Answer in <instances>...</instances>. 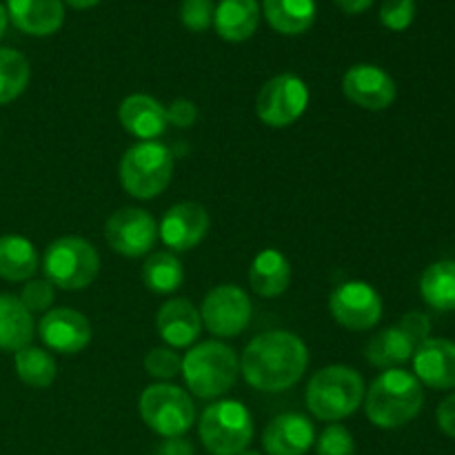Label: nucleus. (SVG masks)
Listing matches in <instances>:
<instances>
[{"label":"nucleus","mask_w":455,"mask_h":455,"mask_svg":"<svg viewBox=\"0 0 455 455\" xmlns=\"http://www.w3.org/2000/svg\"><path fill=\"white\" fill-rule=\"evenodd\" d=\"M398 327L416 342V347L420 345V342H425L427 338H431V320L429 315L420 314V311H411V314L404 315V318L400 320Z\"/></svg>","instance_id":"obj_37"},{"label":"nucleus","mask_w":455,"mask_h":455,"mask_svg":"<svg viewBox=\"0 0 455 455\" xmlns=\"http://www.w3.org/2000/svg\"><path fill=\"white\" fill-rule=\"evenodd\" d=\"M309 105V89L296 74H280L262 84L256 98V114L267 127L284 129L302 118Z\"/></svg>","instance_id":"obj_9"},{"label":"nucleus","mask_w":455,"mask_h":455,"mask_svg":"<svg viewBox=\"0 0 455 455\" xmlns=\"http://www.w3.org/2000/svg\"><path fill=\"white\" fill-rule=\"evenodd\" d=\"M315 453L318 455H355L354 435L347 427L342 425H329L327 429L320 434L318 444H315Z\"/></svg>","instance_id":"obj_32"},{"label":"nucleus","mask_w":455,"mask_h":455,"mask_svg":"<svg viewBox=\"0 0 455 455\" xmlns=\"http://www.w3.org/2000/svg\"><path fill=\"white\" fill-rule=\"evenodd\" d=\"M314 443V425L302 413H280L262 434V447L269 455H305Z\"/></svg>","instance_id":"obj_17"},{"label":"nucleus","mask_w":455,"mask_h":455,"mask_svg":"<svg viewBox=\"0 0 455 455\" xmlns=\"http://www.w3.org/2000/svg\"><path fill=\"white\" fill-rule=\"evenodd\" d=\"M425 404V389L413 373L387 369L364 395V413L378 429H400L409 425Z\"/></svg>","instance_id":"obj_2"},{"label":"nucleus","mask_w":455,"mask_h":455,"mask_svg":"<svg viewBox=\"0 0 455 455\" xmlns=\"http://www.w3.org/2000/svg\"><path fill=\"white\" fill-rule=\"evenodd\" d=\"M44 280L62 291L87 289L100 274V256L89 240L65 235L53 240L43 258Z\"/></svg>","instance_id":"obj_6"},{"label":"nucleus","mask_w":455,"mask_h":455,"mask_svg":"<svg viewBox=\"0 0 455 455\" xmlns=\"http://www.w3.org/2000/svg\"><path fill=\"white\" fill-rule=\"evenodd\" d=\"M7 18L29 36H52L65 22L62 0H7Z\"/></svg>","instance_id":"obj_20"},{"label":"nucleus","mask_w":455,"mask_h":455,"mask_svg":"<svg viewBox=\"0 0 455 455\" xmlns=\"http://www.w3.org/2000/svg\"><path fill=\"white\" fill-rule=\"evenodd\" d=\"M145 369L151 378L158 380H172L182 371V358L173 349L156 347L145 355Z\"/></svg>","instance_id":"obj_31"},{"label":"nucleus","mask_w":455,"mask_h":455,"mask_svg":"<svg viewBox=\"0 0 455 455\" xmlns=\"http://www.w3.org/2000/svg\"><path fill=\"white\" fill-rule=\"evenodd\" d=\"M309 367L307 345L291 331H267L253 338L240 355V373L249 387L280 394L300 382Z\"/></svg>","instance_id":"obj_1"},{"label":"nucleus","mask_w":455,"mask_h":455,"mask_svg":"<svg viewBox=\"0 0 455 455\" xmlns=\"http://www.w3.org/2000/svg\"><path fill=\"white\" fill-rule=\"evenodd\" d=\"M118 120L124 132L138 140H156L167 132V109L147 93H132L118 107Z\"/></svg>","instance_id":"obj_19"},{"label":"nucleus","mask_w":455,"mask_h":455,"mask_svg":"<svg viewBox=\"0 0 455 455\" xmlns=\"http://www.w3.org/2000/svg\"><path fill=\"white\" fill-rule=\"evenodd\" d=\"M307 407L318 420L338 422L354 416L364 403V380L355 369L331 364L315 373L307 385Z\"/></svg>","instance_id":"obj_4"},{"label":"nucleus","mask_w":455,"mask_h":455,"mask_svg":"<svg viewBox=\"0 0 455 455\" xmlns=\"http://www.w3.org/2000/svg\"><path fill=\"white\" fill-rule=\"evenodd\" d=\"M7 9L3 7V4H0V40H3V36H4V31H7Z\"/></svg>","instance_id":"obj_42"},{"label":"nucleus","mask_w":455,"mask_h":455,"mask_svg":"<svg viewBox=\"0 0 455 455\" xmlns=\"http://www.w3.org/2000/svg\"><path fill=\"white\" fill-rule=\"evenodd\" d=\"M156 329L172 349H185L198 340L203 331V318L194 302L187 298H173L164 302L156 314Z\"/></svg>","instance_id":"obj_18"},{"label":"nucleus","mask_w":455,"mask_h":455,"mask_svg":"<svg viewBox=\"0 0 455 455\" xmlns=\"http://www.w3.org/2000/svg\"><path fill=\"white\" fill-rule=\"evenodd\" d=\"M416 351V342L400 327H389L371 336L364 347V358L378 369H400V364L409 363Z\"/></svg>","instance_id":"obj_24"},{"label":"nucleus","mask_w":455,"mask_h":455,"mask_svg":"<svg viewBox=\"0 0 455 455\" xmlns=\"http://www.w3.org/2000/svg\"><path fill=\"white\" fill-rule=\"evenodd\" d=\"M435 420H438V427L443 429V434L455 440V394L440 403L438 411H435Z\"/></svg>","instance_id":"obj_38"},{"label":"nucleus","mask_w":455,"mask_h":455,"mask_svg":"<svg viewBox=\"0 0 455 455\" xmlns=\"http://www.w3.org/2000/svg\"><path fill=\"white\" fill-rule=\"evenodd\" d=\"M416 18L413 0H385L380 7V22L391 31H404Z\"/></svg>","instance_id":"obj_33"},{"label":"nucleus","mask_w":455,"mask_h":455,"mask_svg":"<svg viewBox=\"0 0 455 455\" xmlns=\"http://www.w3.org/2000/svg\"><path fill=\"white\" fill-rule=\"evenodd\" d=\"M13 367H16L18 378L25 382L27 387H34V389H47L53 385L58 376L56 360L52 358V354H47L40 347H25V349L16 351L13 355Z\"/></svg>","instance_id":"obj_29"},{"label":"nucleus","mask_w":455,"mask_h":455,"mask_svg":"<svg viewBox=\"0 0 455 455\" xmlns=\"http://www.w3.org/2000/svg\"><path fill=\"white\" fill-rule=\"evenodd\" d=\"M36 247L22 235H0V278L25 283L38 271Z\"/></svg>","instance_id":"obj_26"},{"label":"nucleus","mask_w":455,"mask_h":455,"mask_svg":"<svg viewBox=\"0 0 455 455\" xmlns=\"http://www.w3.org/2000/svg\"><path fill=\"white\" fill-rule=\"evenodd\" d=\"M34 338V318L20 298L0 293V349L20 351L29 347Z\"/></svg>","instance_id":"obj_23"},{"label":"nucleus","mask_w":455,"mask_h":455,"mask_svg":"<svg viewBox=\"0 0 455 455\" xmlns=\"http://www.w3.org/2000/svg\"><path fill=\"white\" fill-rule=\"evenodd\" d=\"M413 376L435 391L455 389V342L427 338L413 351Z\"/></svg>","instance_id":"obj_16"},{"label":"nucleus","mask_w":455,"mask_h":455,"mask_svg":"<svg viewBox=\"0 0 455 455\" xmlns=\"http://www.w3.org/2000/svg\"><path fill=\"white\" fill-rule=\"evenodd\" d=\"M422 300L435 311H455V260H438L420 278Z\"/></svg>","instance_id":"obj_27"},{"label":"nucleus","mask_w":455,"mask_h":455,"mask_svg":"<svg viewBox=\"0 0 455 455\" xmlns=\"http://www.w3.org/2000/svg\"><path fill=\"white\" fill-rule=\"evenodd\" d=\"M200 440L213 455H240L253 440V418L238 400H218L200 416Z\"/></svg>","instance_id":"obj_7"},{"label":"nucleus","mask_w":455,"mask_h":455,"mask_svg":"<svg viewBox=\"0 0 455 455\" xmlns=\"http://www.w3.org/2000/svg\"><path fill=\"white\" fill-rule=\"evenodd\" d=\"M120 185L132 198L151 200L163 194L173 178V156L156 140L136 142L120 160Z\"/></svg>","instance_id":"obj_5"},{"label":"nucleus","mask_w":455,"mask_h":455,"mask_svg":"<svg viewBox=\"0 0 455 455\" xmlns=\"http://www.w3.org/2000/svg\"><path fill=\"white\" fill-rule=\"evenodd\" d=\"M260 25L258 0H220L213 12V27L227 43H243L256 34Z\"/></svg>","instance_id":"obj_21"},{"label":"nucleus","mask_w":455,"mask_h":455,"mask_svg":"<svg viewBox=\"0 0 455 455\" xmlns=\"http://www.w3.org/2000/svg\"><path fill=\"white\" fill-rule=\"evenodd\" d=\"M53 298H56V291L49 280H29L20 293V302L29 309V314L47 311L53 305Z\"/></svg>","instance_id":"obj_35"},{"label":"nucleus","mask_w":455,"mask_h":455,"mask_svg":"<svg viewBox=\"0 0 455 455\" xmlns=\"http://www.w3.org/2000/svg\"><path fill=\"white\" fill-rule=\"evenodd\" d=\"M185 280V269L182 262L173 256L172 251H156L142 265V283L149 291L169 296L178 291Z\"/></svg>","instance_id":"obj_28"},{"label":"nucleus","mask_w":455,"mask_h":455,"mask_svg":"<svg viewBox=\"0 0 455 455\" xmlns=\"http://www.w3.org/2000/svg\"><path fill=\"white\" fill-rule=\"evenodd\" d=\"M209 213L200 203H178L167 209L158 225V238L172 251H191L209 234Z\"/></svg>","instance_id":"obj_14"},{"label":"nucleus","mask_w":455,"mask_h":455,"mask_svg":"<svg viewBox=\"0 0 455 455\" xmlns=\"http://www.w3.org/2000/svg\"><path fill=\"white\" fill-rule=\"evenodd\" d=\"M31 78L27 58L20 52L0 47V105H9L22 96Z\"/></svg>","instance_id":"obj_30"},{"label":"nucleus","mask_w":455,"mask_h":455,"mask_svg":"<svg viewBox=\"0 0 455 455\" xmlns=\"http://www.w3.org/2000/svg\"><path fill=\"white\" fill-rule=\"evenodd\" d=\"M333 3H336L342 12L349 13V16H355V13L367 12L373 4V0H333Z\"/></svg>","instance_id":"obj_40"},{"label":"nucleus","mask_w":455,"mask_h":455,"mask_svg":"<svg viewBox=\"0 0 455 455\" xmlns=\"http://www.w3.org/2000/svg\"><path fill=\"white\" fill-rule=\"evenodd\" d=\"M253 307L238 284H218L204 296L200 318L216 338H238L251 323Z\"/></svg>","instance_id":"obj_10"},{"label":"nucleus","mask_w":455,"mask_h":455,"mask_svg":"<svg viewBox=\"0 0 455 455\" xmlns=\"http://www.w3.org/2000/svg\"><path fill=\"white\" fill-rule=\"evenodd\" d=\"M329 314L349 331H369L382 318V298L363 280H347L329 296Z\"/></svg>","instance_id":"obj_11"},{"label":"nucleus","mask_w":455,"mask_h":455,"mask_svg":"<svg viewBox=\"0 0 455 455\" xmlns=\"http://www.w3.org/2000/svg\"><path fill=\"white\" fill-rule=\"evenodd\" d=\"M65 3L74 9H92V7H96L100 0H65Z\"/></svg>","instance_id":"obj_41"},{"label":"nucleus","mask_w":455,"mask_h":455,"mask_svg":"<svg viewBox=\"0 0 455 455\" xmlns=\"http://www.w3.org/2000/svg\"><path fill=\"white\" fill-rule=\"evenodd\" d=\"M213 12L212 0H182L180 20L189 31H204L213 25Z\"/></svg>","instance_id":"obj_34"},{"label":"nucleus","mask_w":455,"mask_h":455,"mask_svg":"<svg viewBox=\"0 0 455 455\" xmlns=\"http://www.w3.org/2000/svg\"><path fill=\"white\" fill-rule=\"evenodd\" d=\"M44 347L62 355H76L92 342V324L76 309H49L38 324Z\"/></svg>","instance_id":"obj_15"},{"label":"nucleus","mask_w":455,"mask_h":455,"mask_svg":"<svg viewBox=\"0 0 455 455\" xmlns=\"http://www.w3.org/2000/svg\"><path fill=\"white\" fill-rule=\"evenodd\" d=\"M249 284L260 298H278L291 284V265L275 249L258 253L249 269Z\"/></svg>","instance_id":"obj_22"},{"label":"nucleus","mask_w":455,"mask_h":455,"mask_svg":"<svg viewBox=\"0 0 455 455\" xmlns=\"http://www.w3.org/2000/svg\"><path fill=\"white\" fill-rule=\"evenodd\" d=\"M138 409L145 425L163 438H182L196 420L194 400L176 385H149Z\"/></svg>","instance_id":"obj_8"},{"label":"nucleus","mask_w":455,"mask_h":455,"mask_svg":"<svg viewBox=\"0 0 455 455\" xmlns=\"http://www.w3.org/2000/svg\"><path fill=\"white\" fill-rule=\"evenodd\" d=\"M262 13L271 29L284 36H298L314 25L315 0H262Z\"/></svg>","instance_id":"obj_25"},{"label":"nucleus","mask_w":455,"mask_h":455,"mask_svg":"<svg viewBox=\"0 0 455 455\" xmlns=\"http://www.w3.org/2000/svg\"><path fill=\"white\" fill-rule=\"evenodd\" d=\"M105 238L111 251L120 253L124 258H140L156 247L158 222L145 209H118L107 220Z\"/></svg>","instance_id":"obj_12"},{"label":"nucleus","mask_w":455,"mask_h":455,"mask_svg":"<svg viewBox=\"0 0 455 455\" xmlns=\"http://www.w3.org/2000/svg\"><path fill=\"white\" fill-rule=\"evenodd\" d=\"M156 455H194V447L185 438H164Z\"/></svg>","instance_id":"obj_39"},{"label":"nucleus","mask_w":455,"mask_h":455,"mask_svg":"<svg viewBox=\"0 0 455 455\" xmlns=\"http://www.w3.org/2000/svg\"><path fill=\"white\" fill-rule=\"evenodd\" d=\"M240 455H260L258 451H243Z\"/></svg>","instance_id":"obj_43"},{"label":"nucleus","mask_w":455,"mask_h":455,"mask_svg":"<svg viewBox=\"0 0 455 455\" xmlns=\"http://www.w3.org/2000/svg\"><path fill=\"white\" fill-rule=\"evenodd\" d=\"M164 109H167V123L178 129L191 127V124L198 120V107L191 100H187V98H176V100L169 107H164Z\"/></svg>","instance_id":"obj_36"},{"label":"nucleus","mask_w":455,"mask_h":455,"mask_svg":"<svg viewBox=\"0 0 455 455\" xmlns=\"http://www.w3.org/2000/svg\"><path fill=\"white\" fill-rule=\"evenodd\" d=\"M342 92H345L347 100L369 111L389 109L398 96L394 78L376 65L349 67L342 78Z\"/></svg>","instance_id":"obj_13"},{"label":"nucleus","mask_w":455,"mask_h":455,"mask_svg":"<svg viewBox=\"0 0 455 455\" xmlns=\"http://www.w3.org/2000/svg\"><path fill=\"white\" fill-rule=\"evenodd\" d=\"M180 373L191 394L203 400H216L238 380L240 358L234 347L225 342H200L187 351Z\"/></svg>","instance_id":"obj_3"}]
</instances>
